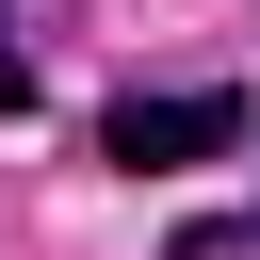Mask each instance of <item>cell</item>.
Instances as JSON below:
<instances>
[{
    "label": "cell",
    "instance_id": "cell-2",
    "mask_svg": "<svg viewBox=\"0 0 260 260\" xmlns=\"http://www.w3.org/2000/svg\"><path fill=\"white\" fill-rule=\"evenodd\" d=\"M16 98H32V65H16V49H0V114H16Z\"/></svg>",
    "mask_w": 260,
    "mask_h": 260
},
{
    "label": "cell",
    "instance_id": "cell-1",
    "mask_svg": "<svg viewBox=\"0 0 260 260\" xmlns=\"http://www.w3.org/2000/svg\"><path fill=\"white\" fill-rule=\"evenodd\" d=\"M228 146H244V98H211V81H146V98L98 114L114 179H179V162H228Z\"/></svg>",
    "mask_w": 260,
    "mask_h": 260
}]
</instances>
